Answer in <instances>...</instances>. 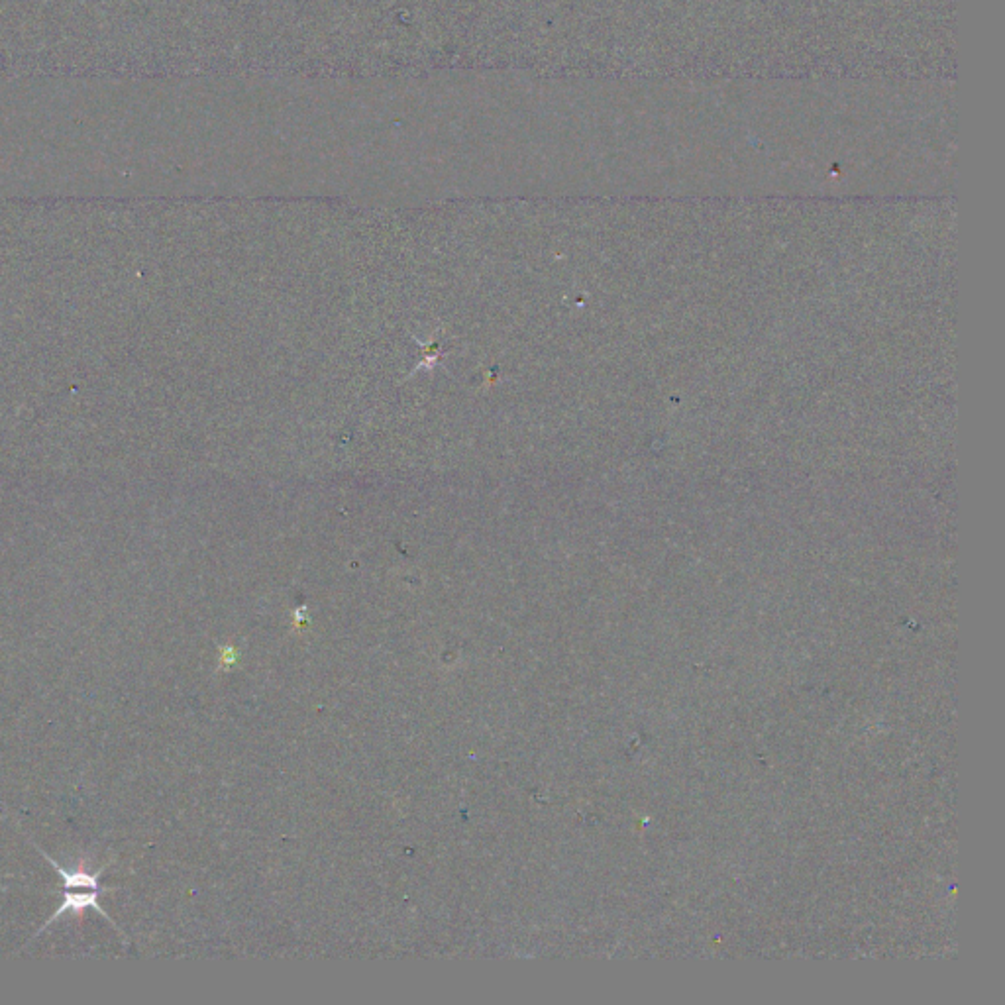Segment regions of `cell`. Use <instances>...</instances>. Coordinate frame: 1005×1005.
<instances>
[{
    "label": "cell",
    "instance_id": "cell-1",
    "mask_svg": "<svg viewBox=\"0 0 1005 1005\" xmlns=\"http://www.w3.org/2000/svg\"><path fill=\"white\" fill-rule=\"evenodd\" d=\"M101 894H103V892H95V890H75V892H71V890H63V901H61V905L57 907V911L53 913L52 917L46 921V925L40 929V933H42L44 929H48V925H52L53 921H55V919H59L61 915H65V913H69V911H73V913H77V915H79V913H85L87 909H95L97 913L105 915L106 919L114 925V929H118V927H116V923L110 919V915L106 913L105 909L101 907V903H99Z\"/></svg>",
    "mask_w": 1005,
    "mask_h": 1005
}]
</instances>
